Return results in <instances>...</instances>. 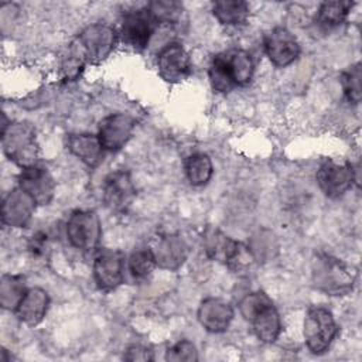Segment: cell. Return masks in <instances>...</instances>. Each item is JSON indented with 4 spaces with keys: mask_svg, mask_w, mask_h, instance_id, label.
Masks as SVG:
<instances>
[{
    "mask_svg": "<svg viewBox=\"0 0 362 362\" xmlns=\"http://www.w3.org/2000/svg\"><path fill=\"white\" fill-rule=\"evenodd\" d=\"M1 147L6 157L21 170L35 165L38 161L40 148L37 133L30 122H6V117L3 116Z\"/></svg>",
    "mask_w": 362,
    "mask_h": 362,
    "instance_id": "cell-3",
    "label": "cell"
},
{
    "mask_svg": "<svg viewBox=\"0 0 362 362\" xmlns=\"http://www.w3.org/2000/svg\"><path fill=\"white\" fill-rule=\"evenodd\" d=\"M157 27L158 23L146 6L143 8L126 11L123 14L120 35L124 44H127L130 48L134 51H143L148 45Z\"/></svg>",
    "mask_w": 362,
    "mask_h": 362,
    "instance_id": "cell-8",
    "label": "cell"
},
{
    "mask_svg": "<svg viewBox=\"0 0 362 362\" xmlns=\"http://www.w3.org/2000/svg\"><path fill=\"white\" fill-rule=\"evenodd\" d=\"M354 7L352 1L346 0H335V1H324L318 7L315 23L322 30H332L338 25L344 24L348 14Z\"/></svg>",
    "mask_w": 362,
    "mask_h": 362,
    "instance_id": "cell-23",
    "label": "cell"
},
{
    "mask_svg": "<svg viewBox=\"0 0 362 362\" xmlns=\"http://www.w3.org/2000/svg\"><path fill=\"white\" fill-rule=\"evenodd\" d=\"M165 361L170 362H195L198 361V351L188 339H181L165 352Z\"/></svg>",
    "mask_w": 362,
    "mask_h": 362,
    "instance_id": "cell-32",
    "label": "cell"
},
{
    "mask_svg": "<svg viewBox=\"0 0 362 362\" xmlns=\"http://www.w3.org/2000/svg\"><path fill=\"white\" fill-rule=\"evenodd\" d=\"M65 233L72 247L82 253L95 255L102 239L100 219L95 211L76 209L65 223Z\"/></svg>",
    "mask_w": 362,
    "mask_h": 362,
    "instance_id": "cell-4",
    "label": "cell"
},
{
    "mask_svg": "<svg viewBox=\"0 0 362 362\" xmlns=\"http://www.w3.org/2000/svg\"><path fill=\"white\" fill-rule=\"evenodd\" d=\"M35 201L20 187L11 189L1 204V222L10 228H24L33 218Z\"/></svg>",
    "mask_w": 362,
    "mask_h": 362,
    "instance_id": "cell-16",
    "label": "cell"
},
{
    "mask_svg": "<svg viewBox=\"0 0 362 362\" xmlns=\"http://www.w3.org/2000/svg\"><path fill=\"white\" fill-rule=\"evenodd\" d=\"M233 315L232 305L219 297H208L202 300L197 313L199 324L212 334L225 332L229 328Z\"/></svg>",
    "mask_w": 362,
    "mask_h": 362,
    "instance_id": "cell-17",
    "label": "cell"
},
{
    "mask_svg": "<svg viewBox=\"0 0 362 362\" xmlns=\"http://www.w3.org/2000/svg\"><path fill=\"white\" fill-rule=\"evenodd\" d=\"M212 13L221 24L235 27L246 23L250 8L243 0H216L212 3Z\"/></svg>",
    "mask_w": 362,
    "mask_h": 362,
    "instance_id": "cell-22",
    "label": "cell"
},
{
    "mask_svg": "<svg viewBox=\"0 0 362 362\" xmlns=\"http://www.w3.org/2000/svg\"><path fill=\"white\" fill-rule=\"evenodd\" d=\"M103 202L112 211L117 214L126 212L134 198L136 187L130 174L124 170H116L110 173L103 181Z\"/></svg>",
    "mask_w": 362,
    "mask_h": 362,
    "instance_id": "cell-12",
    "label": "cell"
},
{
    "mask_svg": "<svg viewBox=\"0 0 362 362\" xmlns=\"http://www.w3.org/2000/svg\"><path fill=\"white\" fill-rule=\"evenodd\" d=\"M263 47L269 61L277 68L288 66L301 52L297 38L284 27L270 30L263 38Z\"/></svg>",
    "mask_w": 362,
    "mask_h": 362,
    "instance_id": "cell-13",
    "label": "cell"
},
{
    "mask_svg": "<svg viewBox=\"0 0 362 362\" xmlns=\"http://www.w3.org/2000/svg\"><path fill=\"white\" fill-rule=\"evenodd\" d=\"M147 8L151 11L153 17L158 24H175L182 14V6L177 1L170 0H157L147 4Z\"/></svg>",
    "mask_w": 362,
    "mask_h": 362,
    "instance_id": "cell-30",
    "label": "cell"
},
{
    "mask_svg": "<svg viewBox=\"0 0 362 362\" xmlns=\"http://www.w3.org/2000/svg\"><path fill=\"white\" fill-rule=\"evenodd\" d=\"M25 280L18 274H4L0 281V304L4 310L14 311L24 297L25 291Z\"/></svg>",
    "mask_w": 362,
    "mask_h": 362,
    "instance_id": "cell-25",
    "label": "cell"
},
{
    "mask_svg": "<svg viewBox=\"0 0 362 362\" xmlns=\"http://www.w3.org/2000/svg\"><path fill=\"white\" fill-rule=\"evenodd\" d=\"M48 307H49L48 293L41 287H31L25 291L24 297L21 298L14 313L23 324L28 327H35L47 315Z\"/></svg>",
    "mask_w": 362,
    "mask_h": 362,
    "instance_id": "cell-18",
    "label": "cell"
},
{
    "mask_svg": "<svg viewBox=\"0 0 362 362\" xmlns=\"http://www.w3.org/2000/svg\"><path fill=\"white\" fill-rule=\"evenodd\" d=\"M226 68L232 76L235 86L247 85L255 72V64L250 54L242 48H233L225 52H221Z\"/></svg>",
    "mask_w": 362,
    "mask_h": 362,
    "instance_id": "cell-21",
    "label": "cell"
},
{
    "mask_svg": "<svg viewBox=\"0 0 362 362\" xmlns=\"http://www.w3.org/2000/svg\"><path fill=\"white\" fill-rule=\"evenodd\" d=\"M184 168L187 180L194 187H202L208 184L214 174L212 160L205 153H194L188 156L184 163Z\"/></svg>",
    "mask_w": 362,
    "mask_h": 362,
    "instance_id": "cell-24",
    "label": "cell"
},
{
    "mask_svg": "<svg viewBox=\"0 0 362 362\" xmlns=\"http://www.w3.org/2000/svg\"><path fill=\"white\" fill-rule=\"evenodd\" d=\"M337 332V322L328 308L313 305L307 310L303 324V335L310 352L315 355L324 354L332 344Z\"/></svg>",
    "mask_w": 362,
    "mask_h": 362,
    "instance_id": "cell-5",
    "label": "cell"
},
{
    "mask_svg": "<svg viewBox=\"0 0 362 362\" xmlns=\"http://www.w3.org/2000/svg\"><path fill=\"white\" fill-rule=\"evenodd\" d=\"M315 178L322 194L335 199L352 188L356 181V170L349 161L327 158L320 164Z\"/></svg>",
    "mask_w": 362,
    "mask_h": 362,
    "instance_id": "cell-7",
    "label": "cell"
},
{
    "mask_svg": "<svg viewBox=\"0 0 362 362\" xmlns=\"http://www.w3.org/2000/svg\"><path fill=\"white\" fill-rule=\"evenodd\" d=\"M86 59L82 54V51L79 49V47L76 45L75 41H72L65 54L62 55V59H61V65H59V74H61V78L64 82H72V81H76L82 71L85 69L86 66Z\"/></svg>",
    "mask_w": 362,
    "mask_h": 362,
    "instance_id": "cell-26",
    "label": "cell"
},
{
    "mask_svg": "<svg viewBox=\"0 0 362 362\" xmlns=\"http://www.w3.org/2000/svg\"><path fill=\"white\" fill-rule=\"evenodd\" d=\"M157 69L168 83H180L192 72L189 54L180 42H170L157 54Z\"/></svg>",
    "mask_w": 362,
    "mask_h": 362,
    "instance_id": "cell-11",
    "label": "cell"
},
{
    "mask_svg": "<svg viewBox=\"0 0 362 362\" xmlns=\"http://www.w3.org/2000/svg\"><path fill=\"white\" fill-rule=\"evenodd\" d=\"M341 85L344 90V96L352 105H358L361 102L362 90H361V64L355 62L349 68H346L341 75Z\"/></svg>",
    "mask_w": 362,
    "mask_h": 362,
    "instance_id": "cell-29",
    "label": "cell"
},
{
    "mask_svg": "<svg viewBox=\"0 0 362 362\" xmlns=\"http://www.w3.org/2000/svg\"><path fill=\"white\" fill-rule=\"evenodd\" d=\"M124 255L116 249H98L93 256V279L103 291L117 288L124 279Z\"/></svg>",
    "mask_w": 362,
    "mask_h": 362,
    "instance_id": "cell-10",
    "label": "cell"
},
{
    "mask_svg": "<svg viewBox=\"0 0 362 362\" xmlns=\"http://www.w3.org/2000/svg\"><path fill=\"white\" fill-rule=\"evenodd\" d=\"M27 250L35 262H45L51 252V238L47 232H35L27 243Z\"/></svg>",
    "mask_w": 362,
    "mask_h": 362,
    "instance_id": "cell-31",
    "label": "cell"
},
{
    "mask_svg": "<svg viewBox=\"0 0 362 362\" xmlns=\"http://www.w3.org/2000/svg\"><path fill=\"white\" fill-rule=\"evenodd\" d=\"M18 187L24 189L37 205H48L55 195V180L45 167L38 164L23 168L17 177Z\"/></svg>",
    "mask_w": 362,
    "mask_h": 362,
    "instance_id": "cell-15",
    "label": "cell"
},
{
    "mask_svg": "<svg viewBox=\"0 0 362 362\" xmlns=\"http://www.w3.org/2000/svg\"><path fill=\"white\" fill-rule=\"evenodd\" d=\"M202 246L211 260L225 264L236 273L250 269L256 260L255 253L249 246L232 239L222 230L212 226H208L204 230Z\"/></svg>",
    "mask_w": 362,
    "mask_h": 362,
    "instance_id": "cell-2",
    "label": "cell"
},
{
    "mask_svg": "<svg viewBox=\"0 0 362 362\" xmlns=\"http://www.w3.org/2000/svg\"><path fill=\"white\" fill-rule=\"evenodd\" d=\"M123 359H126V361H143V362H147V361H153V352L147 346L134 344V345H130L126 349V352L123 354Z\"/></svg>",
    "mask_w": 362,
    "mask_h": 362,
    "instance_id": "cell-33",
    "label": "cell"
},
{
    "mask_svg": "<svg viewBox=\"0 0 362 362\" xmlns=\"http://www.w3.org/2000/svg\"><path fill=\"white\" fill-rule=\"evenodd\" d=\"M147 247L157 267L170 272L180 269L189 255L187 242L177 233H160L150 240Z\"/></svg>",
    "mask_w": 362,
    "mask_h": 362,
    "instance_id": "cell-9",
    "label": "cell"
},
{
    "mask_svg": "<svg viewBox=\"0 0 362 362\" xmlns=\"http://www.w3.org/2000/svg\"><path fill=\"white\" fill-rule=\"evenodd\" d=\"M116 30L103 23H93L85 27L74 40L82 51L88 64H99L106 59L117 44Z\"/></svg>",
    "mask_w": 362,
    "mask_h": 362,
    "instance_id": "cell-6",
    "label": "cell"
},
{
    "mask_svg": "<svg viewBox=\"0 0 362 362\" xmlns=\"http://www.w3.org/2000/svg\"><path fill=\"white\" fill-rule=\"evenodd\" d=\"M134 119L126 113H112L99 122L98 137L106 151H119L132 139Z\"/></svg>",
    "mask_w": 362,
    "mask_h": 362,
    "instance_id": "cell-14",
    "label": "cell"
},
{
    "mask_svg": "<svg viewBox=\"0 0 362 362\" xmlns=\"http://www.w3.org/2000/svg\"><path fill=\"white\" fill-rule=\"evenodd\" d=\"M208 78H209L211 86L215 92L228 93L235 88L232 76H230L221 54H216L211 59L209 66H208Z\"/></svg>",
    "mask_w": 362,
    "mask_h": 362,
    "instance_id": "cell-28",
    "label": "cell"
},
{
    "mask_svg": "<svg viewBox=\"0 0 362 362\" xmlns=\"http://www.w3.org/2000/svg\"><path fill=\"white\" fill-rule=\"evenodd\" d=\"M247 322L252 325V329L257 339L264 344L274 342L280 337V332L283 329L280 314L274 307L273 301L260 308Z\"/></svg>",
    "mask_w": 362,
    "mask_h": 362,
    "instance_id": "cell-20",
    "label": "cell"
},
{
    "mask_svg": "<svg viewBox=\"0 0 362 362\" xmlns=\"http://www.w3.org/2000/svg\"><path fill=\"white\" fill-rule=\"evenodd\" d=\"M66 148L71 154L79 158L83 164L90 168L98 167L105 157V148L98 137V134L76 133L69 134L66 139Z\"/></svg>",
    "mask_w": 362,
    "mask_h": 362,
    "instance_id": "cell-19",
    "label": "cell"
},
{
    "mask_svg": "<svg viewBox=\"0 0 362 362\" xmlns=\"http://www.w3.org/2000/svg\"><path fill=\"white\" fill-rule=\"evenodd\" d=\"M311 281L324 294L345 296L355 286L356 270L332 255L318 252L311 260Z\"/></svg>",
    "mask_w": 362,
    "mask_h": 362,
    "instance_id": "cell-1",
    "label": "cell"
},
{
    "mask_svg": "<svg viewBox=\"0 0 362 362\" xmlns=\"http://www.w3.org/2000/svg\"><path fill=\"white\" fill-rule=\"evenodd\" d=\"M156 267H157L156 260H154V257H153V255H151V252L147 246L136 249L129 256L127 269H129L132 277L137 281L147 280L153 274Z\"/></svg>",
    "mask_w": 362,
    "mask_h": 362,
    "instance_id": "cell-27",
    "label": "cell"
}]
</instances>
